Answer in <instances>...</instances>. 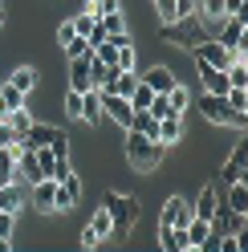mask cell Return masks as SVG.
<instances>
[{"label":"cell","mask_w":248,"mask_h":252,"mask_svg":"<svg viewBox=\"0 0 248 252\" xmlns=\"http://www.w3.org/2000/svg\"><path fill=\"white\" fill-rule=\"evenodd\" d=\"M159 248H167V252H183V248H187V232L175 228V224H159Z\"/></svg>","instance_id":"ac0fdd59"},{"label":"cell","mask_w":248,"mask_h":252,"mask_svg":"<svg viewBox=\"0 0 248 252\" xmlns=\"http://www.w3.org/2000/svg\"><path fill=\"white\" fill-rule=\"evenodd\" d=\"M4 122L12 126V134H17V143H21L25 130L33 126V110H29V106H17V110H8V118H4Z\"/></svg>","instance_id":"d4e9b609"},{"label":"cell","mask_w":248,"mask_h":252,"mask_svg":"<svg viewBox=\"0 0 248 252\" xmlns=\"http://www.w3.org/2000/svg\"><path fill=\"white\" fill-rule=\"evenodd\" d=\"M228 106L232 110H240V114H248V86H228Z\"/></svg>","instance_id":"f1b7e54d"},{"label":"cell","mask_w":248,"mask_h":252,"mask_svg":"<svg viewBox=\"0 0 248 252\" xmlns=\"http://www.w3.org/2000/svg\"><path fill=\"white\" fill-rule=\"evenodd\" d=\"M61 49H65V57H94V45H90L86 37H73V41L61 45Z\"/></svg>","instance_id":"f546056e"},{"label":"cell","mask_w":248,"mask_h":252,"mask_svg":"<svg viewBox=\"0 0 248 252\" xmlns=\"http://www.w3.org/2000/svg\"><path fill=\"white\" fill-rule=\"evenodd\" d=\"M175 17H195V0H175Z\"/></svg>","instance_id":"f35d334b"},{"label":"cell","mask_w":248,"mask_h":252,"mask_svg":"<svg viewBox=\"0 0 248 252\" xmlns=\"http://www.w3.org/2000/svg\"><path fill=\"white\" fill-rule=\"evenodd\" d=\"M195 110L204 114V122H208V126H232V130H244V126H248V114L232 110L224 94H204V98L195 102Z\"/></svg>","instance_id":"7a4b0ae2"},{"label":"cell","mask_w":248,"mask_h":252,"mask_svg":"<svg viewBox=\"0 0 248 252\" xmlns=\"http://www.w3.org/2000/svg\"><path fill=\"white\" fill-rule=\"evenodd\" d=\"M159 37H163V45H171V49H195L199 41H204V29H199V21L195 17H183V21H171V25H163L159 29Z\"/></svg>","instance_id":"3957f363"},{"label":"cell","mask_w":248,"mask_h":252,"mask_svg":"<svg viewBox=\"0 0 248 252\" xmlns=\"http://www.w3.org/2000/svg\"><path fill=\"white\" fill-rule=\"evenodd\" d=\"M114 8H122V0H86V12H94V17L114 12Z\"/></svg>","instance_id":"836d02e7"},{"label":"cell","mask_w":248,"mask_h":252,"mask_svg":"<svg viewBox=\"0 0 248 252\" xmlns=\"http://www.w3.org/2000/svg\"><path fill=\"white\" fill-rule=\"evenodd\" d=\"M228 82L232 86H248V61H228Z\"/></svg>","instance_id":"4dcf8cb0"},{"label":"cell","mask_w":248,"mask_h":252,"mask_svg":"<svg viewBox=\"0 0 248 252\" xmlns=\"http://www.w3.org/2000/svg\"><path fill=\"white\" fill-rule=\"evenodd\" d=\"M195 77H199V86H204V94H228V73L224 69H212V65H195Z\"/></svg>","instance_id":"8fae6325"},{"label":"cell","mask_w":248,"mask_h":252,"mask_svg":"<svg viewBox=\"0 0 248 252\" xmlns=\"http://www.w3.org/2000/svg\"><path fill=\"white\" fill-rule=\"evenodd\" d=\"M77 122L102 126V98H98V90H86V94H82V118H77Z\"/></svg>","instance_id":"e0dca14e"},{"label":"cell","mask_w":248,"mask_h":252,"mask_svg":"<svg viewBox=\"0 0 248 252\" xmlns=\"http://www.w3.org/2000/svg\"><path fill=\"white\" fill-rule=\"evenodd\" d=\"M53 191H57V179H49V175L33 183V208L41 216H53Z\"/></svg>","instance_id":"4fadbf2b"},{"label":"cell","mask_w":248,"mask_h":252,"mask_svg":"<svg viewBox=\"0 0 248 252\" xmlns=\"http://www.w3.org/2000/svg\"><path fill=\"white\" fill-rule=\"evenodd\" d=\"M98 25H102V33H106V37H122V33H126V12H122V8L102 12V17H98Z\"/></svg>","instance_id":"cb8c5ba5"},{"label":"cell","mask_w":248,"mask_h":252,"mask_svg":"<svg viewBox=\"0 0 248 252\" xmlns=\"http://www.w3.org/2000/svg\"><path fill=\"white\" fill-rule=\"evenodd\" d=\"M151 98H155V90L143 82V77H138V86L130 90V106H134V110H147V106H151Z\"/></svg>","instance_id":"83f0119b"},{"label":"cell","mask_w":248,"mask_h":252,"mask_svg":"<svg viewBox=\"0 0 248 252\" xmlns=\"http://www.w3.org/2000/svg\"><path fill=\"white\" fill-rule=\"evenodd\" d=\"M77 244H82V248H98V244H102V240H98V236H90V232H86V228H82V236H77Z\"/></svg>","instance_id":"ab89813d"},{"label":"cell","mask_w":248,"mask_h":252,"mask_svg":"<svg viewBox=\"0 0 248 252\" xmlns=\"http://www.w3.org/2000/svg\"><path fill=\"white\" fill-rule=\"evenodd\" d=\"M224 208H232V212H244V216H248V179L228 183V203H224Z\"/></svg>","instance_id":"7402d4cb"},{"label":"cell","mask_w":248,"mask_h":252,"mask_svg":"<svg viewBox=\"0 0 248 252\" xmlns=\"http://www.w3.org/2000/svg\"><path fill=\"white\" fill-rule=\"evenodd\" d=\"M191 203L183 199V195H167V203H163V212H159V224H175V228H187L191 224Z\"/></svg>","instance_id":"52a82bcc"},{"label":"cell","mask_w":248,"mask_h":252,"mask_svg":"<svg viewBox=\"0 0 248 252\" xmlns=\"http://www.w3.org/2000/svg\"><path fill=\"white\" fill-rule=\"evenodd\" d=\"M98 98H102V118H110L114 126H122V130H126V126H130V114H134L130 98H122V94H110V90H98Z\"/></svg>","instance_id":"5b68a950"},{"label":"cell","mask_w":248,"mask_h":252,"mask_svg":"<svg viewBox=\"0 0 248 252\" xmlns=\"http://www.w3.org/2000/svg\"><path fill=\"white\" fill-rule=\"evenodd\" d=\"M0 4H4V0H0Z\"/></svg>","instance_id":"b9f144b4"},{"label":"cell","mask_w":248,"mask_h":252,"mask_svg":"<svg viewBox=\"0 0 248 252\" xmlns=\"http://www.w3.org/2000/svg\"><path fill=\"white\" fill-rule=\"evenodd\" d=\"M73 37H77L73 21H61V25H57V45H65V41H73Z\"/></svg>","instance_id":"8d00e7d4"},{"label":"cell","mask_w":248,"mask_h":252,"mask_svg":"<svg viewBox=\"0 0 248 252\" xmlns=\"http://www.w3.org/2000/svg\"><path fill=\"white\" fill-rule=\"evenodd\" d=\"M126 130H138V134H147V138H159V118H155L151 110H134Z\"/></svg>","instance_id":"ffe728a7"},{"label":"cell","mask_w":248,"mask_h":252,"mask_svg":"<svg viewBox=\"0 0 248 252\" xmlns=\"http://www.w3.org/2000/svg\"><path fill=\"white\" fill-rule=\"evenodd\" d=\"M244 171H248V147H244V143H236V147H232V155H228V163L220 167V183L228 187V183L244 179Z\"/></svg>","instance_id":"ba28073f"},{"label":"cell","mask_w":248,"mask_h":252,"mask_svg":"<svg viewBox=\"0 0 248 252\" xmlns=\"http://www.w3.org/2000/svg\"><path fill=\"white\" fill-rule=\"evenodd\" d=\"M138 216H143V203H138L134 195H126V199H122V208H118V216H114V232H110V240H126Z\"/></svg>","instance_id":"8992f818"},{"label":"cell","mask_w":248,"mask_h":252,"mask_svg":"<svg viewBox=\"0 0 248 252\" xmlns=\"http://www.w3.org/2000/svg\"><path fill=\"white\" fill-rule=\"evenodd\" d=\"M216 208H220V191H216L212 183H204V191H199V199L191 203V212H195L199 220H212V216H216Z\"/></svg>","instance_id":"2e32d148"},{"label":"cell","mask_w":248,"mask_h":252,"mask_svg":"<svg viewBox=\"0 0 248 252\" xmlns=\"http://www.w3.org/2000/svg\"><path fill=\"white\" fill-rule=\"evenodd\" d=\"M0 212H25V191H21V179L12 183H0Z\"/></svg>","instance_id":"9a60e30c"},{"label":"cell","mask_w":248,"mask_h":252,"mask_svg":"<svg viewBox=\"0 0 248 252\" xmlns=\"http://www.w3.org/2000/svg\"><path fill=\"white\" fill-rule=\"evenodd\" d=\"M77 203H82V175H73L69 179H61L57 183V191H53V216H69Z\"/></svg>","instance_id":"277c9868"},{"label":"cell","mask_w":248,"mask_h":252,"mask_svg":"<svg viewBox=\"0 0 248 252\" xmlns=\"http://www.w3.org/2000/svg\"><path fill=\"white\" fill-rule=\"evenodd\" d=\"M65 114L77 122V118H82V94H77V90H69L65 94Z\"/></svg>","instance_id":"e575fe53"},{"label":"cell","mask_w":248,"mask_h":252,"mask_svg":"<svg viewBox=\"0 0 248 252\" xmlns=\"http://www.w3.org/2000/svg\"><path fill=\"white\" fill-rule=\"evenodd\" d=\"M69 90H77V94L94 90V82H90V57H69Z\"/></svg>","instance_id":"5bb4252c"},{"label":"cell","mask_w":248,"mask_h":252,"mask_svg":"<svg viewBox=\"0 0 248 252\" xmlns=\"http://www.w3.org/2000/svg\"><path fill=\"white\" fill-rule=\"evenodd\" d=\"M4 21H8V12H4V4H0V29H4Z\"/></svg>","instance_id":"60d3db41"},{"label":"cell","mask_w":248,"mask_h":252,"mask_svg":"<svg viewBox=\"0 0 248 252\" xmlns=\"http://www.w3.org/2000/svg\"><path fill=\"white\" fill-rule=\"evenodd\" d=\"M122 151H126L130 171H138V175H151V171L167 159V147L159 143V138H147L138 130H126V147H122Z\"/></svg>","instance_id":"6da1fadb"},{"label":"cell","mask_w":248,"mask_h":252,"mask_svg":"<svg viewBox=\"0 0 248 252\" xmlns=\"http://www.w3.org/2000/svg\"><path fill=\"white\" fill-rule=\"evenodd\" d=\"M138 77H143V82H147V86H151L155 94H167V90H171V86L179 82V73H175L171 65H151L147 73L138 69Z\"/></svg>","instance_id":"30bf717a"},{"label":"cell","mask_w":248,"mask_h":252,"mask_svg":"<svg viewBox=\"0 0 248 252\" xmlns=\"http://www.w3.org/2000/svg\"><path fill=\"white\" fill-rule=\"evenodd\" d=\"M183 232H187V248H204L208 236H212V224H208V220H199V216H191V224L183 228Z\"/></svg>","instance_id":"603a6c76"},{"label":"cell","mask_w":248,"mask_h":252,"mask_svg":"<svg viewBox=\"0 0 248 252\" xmlns=\"http://www.w3.org/2000/svg\"><path fill=\"white\" fill-rule=\"evenodd\" d=\"M53 134H57V126H45V122L33 118V126H29L25 138H21V147H49V143H53Z\"/></svg>","instance_id":"d6986e66"},{"label":"cell","mask_w":248,"mask_h":252,"mask_svg":"<svg viewBox=\"0 0 248 252\" xmlns=\"http://www.w3.org/2000/svg\"><path fill=\"white\" fill-rule=\"evenodd\" d=\"M0 240H17V212H0Z\"/></svg>","instance_id":"1f68e13d"},{"label":"cell","mask_w":248,"mask_h":252,"mask_svg":"<svg viewBox=\"0 0 248 252\" xmlns=\"http://www.w3.org/2000/svg\"><path fill=\"white\" fill-rule=\"evenodd\" d=\"M86 232H90V236H98V240H110V232H114V220H110V212H106V208H98L94 216L86 220Z\"/></svg>","instance_id":"44dd1931"},{"label":"cell","mask_w":248,"mask_h":252,"mask_svg":"<svg viewBox=\"0 0 248 252\" xmlns=\"http://www.w3.org/2000/svg\"><path fill=\"white\" fill-rule=\"evenodd\" d=\"M0 147H17V134H12V126L0 118Z\"/></svg>","instance_id":"74e56055"},{"label":"cell","mask_w":248,"mask_h":252,"mask_svg":"<svg viewBox=\"0 0 248 252\" xmlns=\"http://www.w3.org/2000/svg\"><path fill=\"white\" fill-rule=\"evenodd\" d=\"M4 82H8V86H17V90L25 94V98H29V94L37 90V82H41V73H37V65H12V73L4 77Z\"/></svg>","instance_id":"7c38bea8"},{"label":"cell","mask_w":248,"mask_h":252,"mask_svg":"<svg viewBox=\"0 0 248 252\" xmlns=\"http://www.w3.org/2000/svg\"><path fill=\"white\" fill-rule=\"evenodd\" d=\"M29 98H25V94L17 90V86H8V82H0V106H4V114H8V110H17V106H25Z\"/></svg>","instance_id":"4316f807"},{"label":"cell","mask_w":248,"mask_h":252,"mask_svg":"<svg viewBox=\"0 0 248 252\" xmlns=\"http://www.w3.org/2000/svg\"><path fill=\"white\" fill-rule=\"evenodd\" d=\"M167 98H171V106H175V114H187V110H191V90L183 86V82H175L171 90H167Z\"/></svg>","instance_id":"484cf974"},{"label":"cell","mask_w":248,"mask_h":252,"mask_svg":"<svg viewBox=\"0 0 248 252\" xmlns=\"http://www.w3.org/2000/svg\"><path fill=\"white\" fill-rule=\"evenodd\" d=\"M151 4H155V12H159V25L179 21V17H175V0H151Z\"/></svg>","instance_id":"d6a6232c"},{"label":"cell","mask_w":248,"mask_h":252,"mask_svg":"<svg viewBox=\"0 0 248 252\" xmlns=\"http://www.w3.org/2000/svg\"><path fill=\"white\" fill-rule=\"evenodd\" d=\"M183 138H187V122H183V114H167V118H159V143L171 151V147H179Z\"/></svg>","instance_id":"9c48e42d"},{"label":"cell","mask_w":248,"mask_h":252,"mask_svg":"<svg viewBox=\"0 0 248 252\" xmlns=\"http://www.w3.org/2000/svg\"><path fill=\"white\" fill-rule=\"evenodd\" d=\"M49 151H53V155H69V151H73V147H69V134L61 130V126H57V134H53V143H49Z\"/></svg>","instance_id":"d590c367"}]
</instances>
